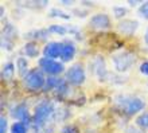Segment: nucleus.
I'll list each match as a JSON object with an SVG mask.
<instances>
[{"label": "nucleus", "mask_w": 148, "mask_h": 133, "mask_svg": "<svg viewBox=\"0 0 148 133\" xmlns=\"http://www.w3.org/2000/svg\"><path fill=\"white\" fill-rule=\"evenodd\" d=\"M11 133H27V126L23 122L16 121L11 126Z\"/></svg>", "instance_id": "nucleus-20"}, {"label": "nucleus", "mask_w": 148, "mask_h": 133, "mask_svg": "<svg viewBox=\"0 0 148 133\" xmlns=\"http://www.w3.org/2000/svg\"><path fill=\"white\" fill-rule=\"evenodd\" d=\"M139 15L143 19H148V1H143V4H140V7H139Z\"/></svg>", "instance_id": "nucleus-23"}, {"label": "nucleus", "mask_w": 148, "mask_h": 133, "mask_svg": "<svg viewBox=\"0 0 148 133\" xmlns=\"http://www.w3.org/2000/svg\"><path fill=\"white\" fill-rule=\"evenodd\" d=\"M139 28V22L136 20H131V19H125V20H121L120 23L117 24V30L120 34L125 36H131L133 35L136 30Z\"/></svg>", "instance_id": "nucleus-8"}, {"label": "nucleus", "mask_w": 148, "mask_h": 133, "mask_svg": "<svg viewBox=\"0 0 148 133\" xmlns=\"http://www.w3.org/2000/svg\"><path fill=\"white\" fill-rule=\"evenodd\" d=\"M63 83H65V81L61 78H58V77H49V78L46 79V85H45V89L46 90H53V89H58L59 86H62Z\"/></svg>", "instance_id": "nucleus-15"}, {"label": "nucleus", "mask_w": 148, "mask_h": 133, "mask_svg": "<svg viewBox=\"0 0 148 133\" xmlns=\"http://www.w3.org/2000/svg\"><path fill=\"white\" fill-rule=\"evenodd\" d=\"M23 83L28 90L35 91V90H40L46 85V78H45L42 70L32 69V70L28 71V74L23 78Z\"/></svg>", "instance_id": "nucleus-2"}, {"label": "nucleus", "mask_w": 148, "mask_h": 133, "mask_svg": "<svg viewBox=\"0 0 148 133\" xmlns=\"http://www.w3.org/2000/svg\"><path fill=\"white\" fill-rule=\"evenodd\" d=\"M75 46H74L71 42H67V43H63V50H62V55H61V58H62L63 62H69L71 59L74 58V55H75Z\"/></svg>", "instance_id": "nucleus-12"}, {"label": "nucleus", "mask_w": 148, "mask_h": 133, "mask_svg": "<svg viewBox=\"0 0 148 133\" xmlns=\"http://www.w3.org/2000/svg\"><path fill=\"white\" fill-rule=\"evenodd\" d=\"M90 70L93 73L98 79H104L106 77V67H105V62H104V59L101 57H96V58L90 62Z\"/></svg>", "instance_id": "nucleus-9"}, {"label": "nucleus", "mask_w": 148, "mask_h": 133, "mask_svg": "<svg viewBox=\"0 0 148 133\" xmlns=\"http://www.w3.org/2000/svg\"><path fill=\"white\" fill-rule=\"evenodd\" d=\"M14 74H15V65L12 62L4 63L3 69H1V78L5 81H10L14 78Z\"/></svg>", "instance_id": "nucleus-13"}, {"label": "nucleus", "mask_w": 148, "mask_h": 133, "mask_svg": "<svg viewBox=\"0 0 148 133\" xmlns=\"http://www.w3.org/2000/svg\"><path fill=\"white\" fill-rule=\"evenodd\" d=\"M54 112V106L50 101H42L38 104L34 112V124L35 125H42L47 118L50 117Z\"/></svg>", "instance_id": "nucleus-3"}, {"label": "nucleus", "mask_w": 148, "mask_h": 133, "mask_svg": "<svg viewBox=\"0 0 148 133\" xmlns=\"http://www.w3.org/2000/svg\"><path fill=\"white\" fill-rule=\"evenodd\" d=\"M112 62H113V67H114V70L117 73H125L135 65L136 57L131 51H121L119 54L113 55Z\"/></svg>", "instance_id": "nucleus-1"}, {"label": "nucleus", "mask_w": 148, "mask_h": 133, "mask_svg": "<svg viewBox=\"0 0 148 133\" xmlns=\"http://www.w3.org/2000/svg\"><path fill=\"white\" fill-rule=\"evenodd\" d=\"M90 27L97 30V31H105L108 28H110L112 23H110V18L106 14H96L90 18Z\"/></svg>", "instance_id": "nucleus-6"}, {"label": "nucleus", "mask_w": 148, "mask_h": 133, "mask_svg": "<svg viewBox=\"0 0 148 133\" xmlns=\"http://www.w3.org/2000/svg\"><path fill=\"white\" fill-rule=\"evenodd\" d=\"M47 34H49V30H38V31L28 32L27 35H24V38H27V39H32V40L46 39V38H47Z\"/></svg>", "instance_id": "nucleus-17"}, {"label": "nucleus", "mask_w": 148, "mask_h": 133, "mask_svg": "<svg viewBox=\"0 0 148 133\" xmlns=\"http://www.w3.org/2000/svg\"><path fill=\"white\" fill-rule=\"evenodd\" d=\"M144 42H145V44L148 46V28H147V31H145V34H144Z\"/></svg>", "instance_id": "nucleus-28"}, {"label": "nucleus", "mask_w": 148, "mask_h": 133, "mask_svg": "<svg viewBox=\"0 0 148 133\" xmlns=\"http://www.w3.org/2000/svg\"><path fill=\"white\" fill-rule=\"evenodd\" d=\"M7 132V118L1 116L0 117V133H5Z\"/></svg>", "instance_id": "nucleus-25"}, {"label": "nucleus", "mask_w": 148, "mask_h": 133, "mask_svg": "<svg viewBox=\"0 0 148 133\" xmlns=\"http://www.w3.org/2000/svg\"><path fill=\"white\" fill-rule=\"evenodd\" d=\"M12 117L16 118L19 122L28 124V122H30V114H28L27 106L24 105V104H19L15 109L12 110Z\"/></svg>", "instance_id": "nucleus-10"}, {"label": "nucleus", "mask_w": 148, "mask_h": 133, "mask_svg": "<svg viewBox=\"0 0 148 133\" xmlns=\"http://www.w3.org/2000/svg\"><path fill=\"white\" fill-rule=\"evenodd\" d=\"M22 51H23V54L26 55V57H31V58H34V57H38L39 48H38V46H36L35 42H28V43H26L23 46Z\"/></svg>", "instance_id": "nucleus-14"}, {"label": "nucleus", "mask_w": 148, "mask_h": 133, "mask_svg": "<svg viewBox=\"0 0 148 133\" xmlns=\"http://www.w3.org/2000/svg\"><path fill=\"white\" fill-rule=\"evenodd\" d=\"M39 67L46 74H50L53 77L65 71V66H63L62 62H57L55 59H49V58H45V57L39 59Z\"/></svg>", "instance_id": "nucleus-4"}, {"label": "nucleus", "mask_w": 148, "mask_h": 133, "mask_svg": "<svg viewBox=\"0 0 148 133\" xmlns=\"http://www.w3.org/2000/svg\"><path fill=\"white\" fill-rule=\"evenodd\" d=\"M140 73L144 75H148V61H145L140 65Z\"/></svg>", "instance_id": "nucleus-26"}, {"label": "nucleus", "mask_w": 148, "mask_h": 133, "mask_svg": "<svg viewBox=\"0 0 148 133\" xmlns=\"http://www.w3.org/2000/svg\"><path fill=\"white\" fill-rule=\"evenodd\" d=\"M86 79V74H85V70L82 65L77 63V65H73L71 67H69V70L66 71V81L70 82L71 85L74 86H79L82 83L85 82Z\"/></svg>", "instance_id": "nucleus-5"}, {"label": "nucleus", "mask_w": 148, "mask_h": 133, "mask_svg": "<svg viewBox=\"0 0 148 133\" xmlns=\"http://www.w3.org/2000/svg\"><path fill=\"white\" fill-rule=\"evenodd\" d=\"M144 108H145V104L141 101L140 98H132L127 104V113L132 116V114H136L139 112H141Z\"/></svg>", "instance_id": "nucleus-11"}, {"label": "nucleus", "mask_w": 148, "mask_h": 133, "mask_svg": "<svg viewBox=\"0 0 148 133\" xmlns=\"http://www.w3.org/2000/svg\"><path fill=\"white\" fill-rule=\"evenodd\" d=\"M49 16L50 18H62V19H70V15L69 14H66V12L63 11H59V10H57V8H53L50 11V14H49Z\"/></svg>", "instance_id": "nucleus-22"}, {"label": "nucleus", "mask_w": 148, "mask_h": 133, "mask_svg": "<svg viewBox=\"0 0 148 133\" xmlns=\"http://www.w3.org/2000/svg\"><path fill=\"white\" fill-rule=\"evenodd\" d=\"M61 3H62L63 5H71V4H73V1H66V0H62Z\"/></svg>", "instance_id": "nucleus-29"}, {"label": "nucleus", "mask_w": 148, "mask_h": 133, "mask_svg": "<svg viewBox=\"0 0 148 133\" xmlns=\"http://www.w3.org/2000/svg\"><path fill=\"white\" fill-rule=\"evenodd\" d=\"M49 32H54V34H58V35H66L69 32V28L66 26H62V24H53L49 27Z\"/></svg>", "instance_id": "nucleus-18"}, {"label": "nucleus", "mask_w": 148, "mask_h": 133, "mask_svg": "<svg viewBox=\"0 0 148 133\" xmlns=\"http://www.w3.org/2000/svg\"><path fill=\"white\" fill-rule=\"evenodd\" d=\"M128 3H129V5H133V7H135V5H137L139 3H143V1H136V0L133 1V0H129Z\"/></svg>", "instance_id": "nucleus-27"}, {"label": "nucleus", "mask_w": 148, "mask_h": 133, "mask_svg": "<svg viewBox=\"0 0 148 133\" xmlns=\"http://www.w3.org/2000/svg\"><path fill=\"white\" fill-rule=\"evenodd\" d=\"M136 125L139 126V128H141L143 130H148V113L147 112L140 114V116L136 118Z\"/></svg>", "instance_id": "nucleus-19"}, {"label": "nucleus", "mask_w": 148, "mask_h": 133, "mask_svg": "<svg viewBox=\"0 0 148 133\" xmlns=\"http://www.w3.org/2000/svg\"><path fill=\"white\" fill-rule=\"evenodd\" d=\"M61 133H79V130H78L74 125H66L65 128H62Z\"/></svg>", "instance_id": "nucleus-24"}, {"label": "nucleus", "mask_w": 148, "mask_h": 133, "mask_svg": "<svg viewBox=\"0 0 148 133\" xmlns=\"http://www.w3.org/2000/svg\"><path fill=\"white\" fill-rule=\"evenodd\" d=\"M63 43L59 42H50L43 47V57L49 59H57L62 55Z\"/></svg>", "instance_id": "nucleus-7"}, {"label": "nucleus", "mask_w": 148, "mask_h": 133, "mask_svg": "<svg viewBox=\"0 0 148 133\" xmlns=\"http://www.w3.org/2000/svg\"><path fill=\"white\" fill-rule=\"evenodd\" d=\"M16 67H18V73H19V75L22 78H24L28 74V63L26 61V58L19 57L16 59Z\"/></svg>", "instance_id": "nucleus-16"}, {"label": "nucleus", "mask_w": 148, "mask_h": 133, "mask_svg": "<svg viewBox=\"0 0 148 133\" xmlns=\"http://www.w3.org/2000/svg\"><path fill=\"white\" fill-rule=\"evenodd\" d=\"M113 14H114V18L121 19V18H124L128 14V10L123 7V5H116V7H113Z\"/></svg>", "instance_id": "nucleus-21"}]
</instances>
